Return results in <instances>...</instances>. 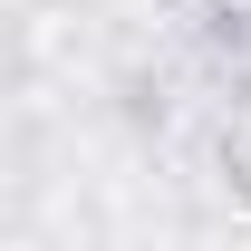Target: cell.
<instances>
[{"mask_svg": "<svg viewBox=\"0 0 251 251\" xmlns=\"http://www.w3.org/2000/svg\"><path fill=\"white\" fill-rule=\"evenodd\" d=\"M232 174H242V193H251V97H242V116H232Z\"/></svg>", "mask_w": 251, "mask_h": 251, "instance_id": "cell-1", "label": "cell"}]
</instances>
